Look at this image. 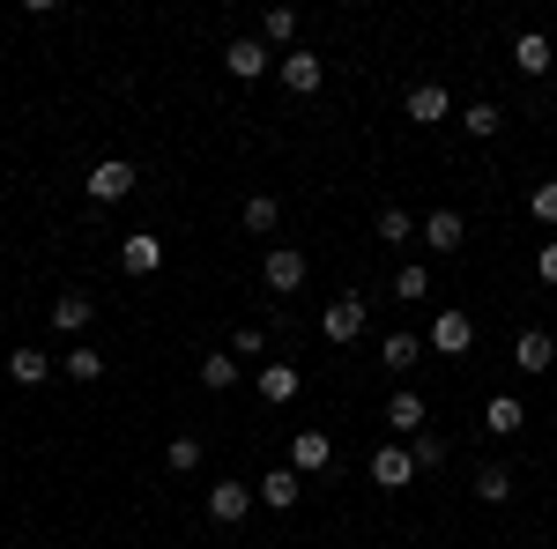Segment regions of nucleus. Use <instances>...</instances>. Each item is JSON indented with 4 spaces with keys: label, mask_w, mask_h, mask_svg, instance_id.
<instances>
[{
    "label": "nucleus",
    "mask_w": 557,
    "mask_h": 549,
    "mask_svg": "<svg viewBox=\"0 0 557 549\" xmlns=\"http://www.w3.org/2000/svg\"><path fill=\"white\" fill-rule=\"evenodd\" d=\"M380 416H386V431H409V438H417V431H424V394H409V386H401Z\"/></svg>",
    "instance_id": "18"
},
{
    "label": "nucleus",
    "mask_w": 557,
    "mask_h": 549,
    "mask_svg": "<svg viewBox=\"0 0 557 549\" xmlns=\"http://www.w3.org/2000/svg\"><path fill=\"white\" fill-rule=\"evenodd\" d=\"M52 364H60V357H45V349H15V357H8V379L15 386H45Z\"/></svg>",
    "instance_id": "19"
},
{
    "label": "nucleus",
    "mask_w": 557,
    "mask_h": 549,
    "mask_svg": "<svg viewBox=\"0 0 557 549\" xmlns=\"http://www.w3.org/2000/svg\"><path fill=\"white\" fill-rule=\"evenodd\" d=\"M60 372H67V379H75V386H89V379H104V357H97L89 341H75V349L60 357Z\"/></svg>",
    "instance_id": "22"
},
{
    "label": "nucleus",
    "mask_w": 557,
    "mask_h": 549,
    "mask_svg": "<svg viewBox=\"0 0 557 549\" xmlns=\"http://www.w3.org/2000/svg\"><path fill=\"white\" fill-rule=\"evenodd\" d=\"M513 364H520V372H528V379H543V372H550V364H557V341L543 335V327H528V335L513 341Z\"/></svg>",
    "instance_id": "9"
},
{
    "label": "nucleus",
    "mask_w": 557,
    "mask_h": 549,
    "mask_svg": "<svg viewBox=\"0 0 557 549\" xmlns=\"http://www.w3.org/2000/svg\"><path fill=\"white\" fill-rule=\"evenodd\" d=\"M260 349H268V341H260V327H238V335H231V357H260Z\"/></svg>",
    "instance_id": "33"
},
{
    "label": "nucleus",
    "mask_w": 557,
    "mask_h": 549,
    "mask_svg": "<svg viewBox=\"0 0 557 549\" xmlns=\"http://www.w3.org/2000/svg\"><path fill=\"white\" fill-rule=\"evenodd\" d=\"M520 423H528V409H520L513 394H491V401H483V431H491V438H513Z\"/></svg>",
    "instance_id": "16"
},
{
    "label": "nucleus",
    "mask_w": 557,
    "mask_h": 549,
    "mask_svg": "<svg viewBox=\"0 0 557 549\" xmlns=\"http://www.w3.org/2000/svg\"><path fill=\"white\" fill-rule=\"evenodd\" d=\"M380 364H386V372H417V364H424V341H417V335H386L380 341Z\"/></svg>",
    "instance_id": "21"
},
{
    "label": "nucleus",
    "mask_w": 557,
    "mask_h": 549,
    "mask_svg": "<svg viewBox=\"0 0 557 549\" xmlns=\"http://www.w3.org/2000/svg\"><path fill=\"white\" fill-rule=\"evenodd\" d=\"M409 120H417V127H446V120H454L446 83H417V89H409Z\"/></svg>",
    "instance_id": "8"
},
{
    "label": "nucleus",
    "mask_w": 557,
    "mask_h": 549,
    "mask_svg": "<svg viewBox=\"0 0 557 549\" xmlns=\"http://www.w3.org/2000/svg\"><path fill=\"white\" fill-rule=\"evenodd\" d=\"M461 238H469L461 209H431V215H424V246H438V253H461Z\"/></svg>",
    "instance_id": "13"
},
{
    "label": "nucleus",
    "mask_w": 557,
    "mask_h": 549,
    "mask_svg": "<svg viewBox=\"0 0 557 549\" xmlns=\"http://www.w3.org/2000/svg\"><path fill=\"white\" fill-rule=\"evenodd\" d=\"M475 498H483V506H506V498H513V467H483V475H475Z\"/></svg>",
    "instance_id": "23"
},
{
    "label": "nucleus",
    "mask_w": 557,
    "mask_h": 549,
    "mask_svg": "<svg viewBox=\"0 0 557 549\" xmlns=\"http://www.w3.org/2000/svg\"><path fill=\"white\" fill-rule=\"evenodd\" d=\"M498 127H506V120H498V104H469V112H461V134H469V141H491Z\"/></svg>",
    "instance_id": "24"
},
{
    "label": "nucleus",
    "mask_w": 557,
    "mask_h": 549,
    "mask_svg": "<svg viewBox=\"0 0 557 549\" xmlns=\"http://www.w3.org/2000/svg\"><path fill=\"white\" fill-rule=\"evenodd\" d=\"M260 283H268V290H275V297L305 290V253H298V246H275V253L260 260Z\"/></svg>",
    "instance_id": "5"
},
{
    "label": "nucleus",
    "mask_w": 557,
    "mask_h": 549,
    "mask_svg": "<svg viewBox=\"0 0 557 549\" xmlns=\"http://www.w3.org/2000/svg\"><path fill=\"white\" fill-rule=\"evenodd\" d=\"M394 297H401V304L431 297V275H424V267H401V275H394Z\"/></svg>",
    "instance_id": "31"
},
{
    "label": "nucleus",
    "mask_w": 557,
    "mask_h": 549,
    "mask_svg": "<svg viewBox=\"0 0 557 549\" xmlns=\"http://www.w3.org/2000/svg\"><path fill=\"white\" fill-rule=\"evenodd\" d=\"M298 467H275V475H260V506H275V512H290L298 506Z\"/></svg>",
    "instance_id": "20"
},
{
    "label": "nucleus",
    "mask_w": 557,
    "mask_h": 549,
    "mask_svg": "<svg viewBox=\"0 0 557 549\" xmlns=\"http://www.w3.org/2000/svg\"><path fill=\"white\" fill-rule=\"evenodd\" d=\"M409 461H417V475L438 467V461H446V438H438V431H417V438H409Z\"/></svg>",
    "instance_id": "28"
},
{
    "label": "nucleus",
    "mask_w": 557,
    "mask_h": 549,
    "mask_svg": "<svg viewBox=\"0 0 557 549\" xmlns=\"http://www.w3.org/2000/svg\"><path fill=\"white\" fill-rule=\"evenodd\" d=\"M201 386L209 394H231L238 386V357H201Z\"/></svg>",
    "instance_id": "25"
},
{
    "label": "nucleus",
    "mask_w": 557,
    "mask_h": 549,
    "mask_svg": "<svg viewBox=\"0 0 557 549\" xmlns=\"http://www.w3.org/2000/svg\"><path fill=\"white\" fill-rule=\"evenodd\" d=\"M246 512H253V483H231V475H223V483L209 490V520L215 527H238Z\"/></svg>",
    "instance_id": "6"
},
{
    "label": "nucleus",
    "mask_w": 557,
    "mask_h": 549,
    "mask_svg": "<svg viewBox=\"0 0 557 549\" xmlns=\"http://www.w3.org/2000/svg\"><path fill=\"white\" fill-rule=\"evenodd\" d=\"M320 335H327V341H357V335H364V297H357V290L327 297V304H320Z\"/></svg>",
    "instance_id": "2"
},
{
    "label": "nucleus",
    "mask_w": 557,
    "mask_h": 549,
    "mask_svg": "<svg viewBox=\"0 0 557 549\" xmlns=\"http://www.w3.org/2000/svg\"><path fill=\"white\" fill-rule=\"evenodd\" d=\"M298 38V15H290V8H268V15H260V45H290Z\"/></svg>",
    "instance_id": "27"
},
{
    "label": "nucleus",
    "mask_w": 557,
    "mask_h": 549,
    "mask_svg": "<svg viewBox=\"0 0 557 549\" xmlns=\"http://www.w3.org/2000/svg\"><path fill=\"white\" fill-rule=\"evenodd\" d=\"M164 461H172V475H194V467H201V438H172Z\"/></svg>",
    "instance_id": "29"
},
{
    "label": "nucleus",
    "mask_w": 557,
    "mask_h": 549,
    "mask_svg": "<svg viewBox=\"0 0 557 549\" xmlns=\"http://www.w3.org/2000/svg\"><path fill=\"white\" fill-rule=\"evenodd\" d=\"M469 341H475L469 312H438V320H431V335H424V349H431V357H469Z\"/></svg>",
    "instance_id": "3"
},
{
    "label": "nucleus",
    "mask_w": 557,
    "mask_h": 549,
    "mask_svg": "<svg viewBox=\"0 0 557 549\" xmlns=\"http://www.w3.org/2000/svg\"><path fill=\"white\" fill-rule=\"evenodd\" d=\"M89 320H97V297H83V290L52 297V327H60V335H83Z\"/></svg>",
    "instance_id": "15"
},
{
    "label": "nucleus",
    "mask_w": 557,
    "mask_h": 549,
    "mask_svg": "<svg viewBox=\"0 0 557 549\" xmlns=\"http://www.w3.org/2000/svg\"><path fill=\"white\" fill-rule=\"evenodd\" d=\"M513 67H520V75H550V67H557V45L543 38V30H520V38H513Z\"/></svg>",
    "instance_id": "11"
},
{
    "label": "nucleus",
    "mask_w": 557,
    "mask_h": 549,
    "mask_svg": "<svg viewBox=\"0 0 557 549\" xmlns=\"http://www.w3.org/2000/svg\"><path fill=\"white\" fill-rule=\"evenodd\" d=\"M275 75H283V89H298V97H312L327 67H320V52H283V60H275Z\"/></svg>",
    "instance_id": "10"
},
{
    "label": "nucleus",
    "mask_w": 557,
    "mask_h": 549,
    "mask_svg": "<svg viewBox=\"0 0 557 549\" xmlns=\"http://www.w3.org/2000/svg\"><path fill=\"white\" fill-rule=\"evenodd\" d=\"M528 215H535V223H550V230H557V178H543V186L528 194Z\"/></svg>",
    "instance_id": "30"
},
{
    "label": "nucleus",
    "mask_w": 557,
    "mask_h": 549,
    "mask_svg": "<svg viewBox=\"0 0 557 549\" xmlns=\"http://www.w3.org/2000/svg\"><path fill=\"white\" fill-rule=\"evenodd\" d=\"M417 223H409V209H380V246H401Z\"/></svg>",
    "instance_id": "32"
},
{
    "label": "nucleus",
    "mask_w": 557,
    "mask_h": 549,
    "mask_svg": "<svg viewBox=\"0 0 557 549\" xmlns=\"http://www.w3.org/2000/svg\"><path fill=\"white\" fill-rule=\"evenodd\" d=\"M268 67H275V60H268V45H260V38H231V45H223V75H231V83H260Z\"/></svg>",
    "instance_id": "4"
},
{
    "label": "nucleus",
    "mask_w": 557,
    "mask_h": 549,
    "mask_svg": "<svg viewBox=\"0 0 557 549\" xmlns=\"http://www.w3.org/2000/svg\"><path fill=\"white\" fill-rule=\"evenodd\" d=\"M120 267H127V275H157V267H164V238L134 230L127 246H120Z\"/></svg>",
    "instance_id": "14"
},
{
    "label": "nucleus",
    "mask_w": 557,
    "mask_h": 549,
    "mask_svg": "<svg viewBox=\"0 0 557 549\" xmlns=\"http://www.w3.org/2000/svg\"><path fill=\"white\" fill-rule=\"evenodd\" d=\"M89 201H104V209H112V201H127L134 186H141V171L127 164V157H104V164H89Z\"/></svg>",
    "instance_id": "1"
},
{
    "label": "nucleus",
    "mask_w": 557,
    "mask_h": 549,
    "mask_svg": "<svg viewBox=\"0 0 557 549\" xmlns=\"http://www.w3.org/2000/svg\"><path fill=\"white\" fill-rule=\"evenodd\" d=\"M275 223H283V209H275V194H253V201H246V230H253V238H268Z\"/></svg>",
    "instance_id": "26"
},
{
    "label": "nucleus",
    "mask_w": 557,
    "mask_h": 549,
    "mask_svg": "<svg viewBox=\"0 0 557 549\" xmlns=\"http://www.w3.org/2000/svg\"><path fill=\"white\" fill-rule=\"evenodd\" d=\"M535 275H543V283H550V290H557V238H550V246H543V253H535Z\"/></svg>",
    "instance_id": "34"
},
{
    "label": "nucleus",
    "mask_w": 557,
    "mask_h": 549,
    "mask_svg": "<svg viewBox=\"0 0 557 549\" xmlns=\"http://www.w3.org/2000/svg\"><path fill=\"white\" fill-rule=\"evenodd\" d=\"M372 483H380V490H409V483H417V461H409L401 446H380V453H372Z\"/></svg>",
    "instance_id": "12"
},
{
    "label": "nucleus",
    "mask_w": 557,
    "mask_h": 549,
    "mask_svg": "<svg viewBox=\"0 0 557 549\" xmlns=\"http://www.w3.org/2000/svg\"><path fill=\"white\" fill-rule=\"evenodd\" d=\"M260 401H268V409L298 401V364H260Z\"/></svg>",
    "instance_id": "17"
},
{
    "label": "nucleus",
    "mask_w": 557,
    "mask_h": 549,
    "mask_svg": "<svg viewBox=\"0 0 557 549\" xmlns=\"http://www.w3.org/2000/svg\"><path fill=\"white\" fill-rule=\"evenodd\" d=\"M290 467H298V475H327V467H335V438H327V431H298V438H290Z\"/></svg>",
    "instance_id": "7"
}]
</instances>
